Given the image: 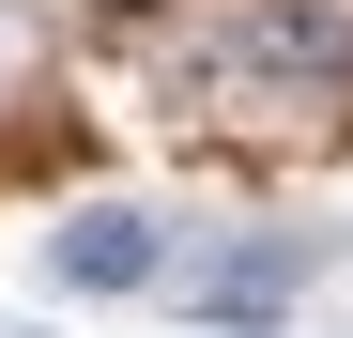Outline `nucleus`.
I'll return each mask as SVG.
<instances>
[{"label":"nucleus","mask_w":353,"mask_h":338,"mask_svg":"<svg viewBox=\"0 0 353 338\" xmlns=\"http://www.w3.org/2000/svg\"><path fill=\"white\" fill-rule=\"evenodd\" d=\"M215 62L276 108H353V0H230Z\"/></svg>","instance_id":"obj_1"},{"label":"nucleus","mask_w":353,"mask_h":338,"mask_svg":"<svg viewBox=\"0 0 353 338\" xmlns=\"http://www.w3.org/2000/svg\"><path fill=\"white\" fill-rule=\"evenodd\" d=\"M292 292H307V246H230L200 277V323H276Z\"/></svg>","instance_id":"obj_3"},{"label":"nucleus","mask_w":353,"mask_h":338,"mask_svg":"<svg viewBox=\"0 0 353 338\" xmlns=\"http://www.w3.org/2000/svg\"><path fill=\"white\" fill-rule=\"evenodd\" d=\"M46 277H62V292H154V277H169V231L139 200H92V215L46 231Z\"/></svg>","instance_id":"obj_2"}]
</instances>
